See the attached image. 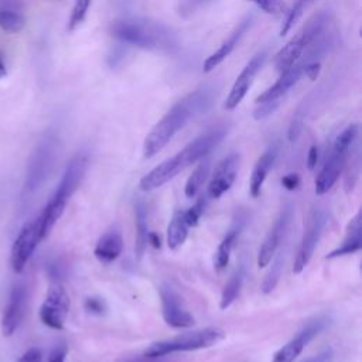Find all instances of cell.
<instances>
[{"mask_svg": "<svg viewBox=\"0 0 362 362\" xmlns=\"http://www.w3.org/2000/svg\"><path fill=\"white\" fill-rule=\"evenodd\" d=\"M212 102L214 89L202 86L174 103L146 136L143 143V156L150 158L160 153L191 119L206 112Z\"/></svg>", "mask_w": 362, "mask_h": 362, "instance_id": "1", "label": "cell"}, {"mask_svg": "<svg viewBox=\"0 0 362 362\" xmlns=\"http://www.w3.org/2000/svg\"><path fill=\"white\" fill-rule=\"evenodd\" d=\"M226 129L223 126H216L205 133L195 137L189 141L182 150H180L173 157L164 160L153 170H150L146 175L141 177L139 187L141 191H153L158 187L164 185L175 175H178L182 170L195 164L205 158L225 137Z\"/></svg>", "mask_w": 362, "mask_h": 362, "instance_id": "2", "label": "cell"}, {"mask_svg": "<svg viewBox=\"0 0 362 362\" xmlns=\"http://www.w3.org/2000/svg\"><path fill=\"white\" fill-rule=\"evenodd\" d=\"M109 33L124 44L147 51L174 52L178 48L177 34L164 23L153 18H119L110 23Z\"/></svg>", "mask_w": 362, "mask_h": 362, "instance_id": "3", "label": "cell"}, {"mask_svg": "<svg viewBox=\"0 0 362 362\" xmlns=\"http://www.w3.org/2000/svg\"><path fill=\"white\" fill-rule=\"evenodd\" d=\"M88 165H89V158L85 153H78L68 163L54 195L49 198V201L44 206L42 212L37 216L40 229H41V235L44 239L49 235L54 225L61 218L69 198L79 188V185L86 174Z\"/></svg>", "mask_w": 362, "mask_h": 362, "instance_id": "4", "label": "cell"}, {"mask_svg": "<svg viewBox=\"0 0 362 362\" xmlns=\"http://www.w3.org/2000/svg\"><path fill=\"white\" fill-rule=\"evenodd\" d=\"M225 338L223 329L218 327H208L192 332H184L177 337L163 339L158 342L151 344L146 351V358H161L174 352H187V351H197L214 346L219 341Z\"/></svg>", "mask_w": 362, "mask_h": 362, "instance_id": "5", "label": "cell"}, {"mask_svg": "<svg viewBox=\"0 0 362 362\" xmlns=\"http://www.w3.org/2000/svg\"><path fill=\"white\" fill-rule=\"evenodd\" d=\"M328 13H318L313 16L304 27L276 54L274 68L277 72H284L298 62L305 48L328 27Z\"/></svg>", "mask_w": 362, "mask_h": 362, "instance_id": "6", "label": "cell"}, {"mask_svg": "<svg viewBox=\"0 0 362 362\" xmlns=\"http://www.w3.org/2000/svg\"><path fill=\"white\" fill-rule=\"evenodd\" d=\"M57 139L52 134H47L38 143L30 158L24 191H34L47 178L57 156Z\"/></svg>", "mask_w": 362, "mask_h": 362, "instance_id": "7", "label": "cell"}, {"mask_svg": "<svg viewBox=\"0 0 362 362\" xmlns=\"http://www.w3.org/2000/svg\"><path fill=\"white\" fill-rule=\"evenodd\" d=\"M69 296L65 287L55 281L48 287L47 296L40 307V320L52 329H62L69 313Z\"/></svg>", "mask_w": 362, "mask_h": 362, "instance_id": "8", "label": "cell"}, {"mask_svg": "<svg viewBox=\"0 0 362 362\" xmlns=\"http://www.w3.org/2000/svg\"><path fill=\"white\" fill-rule=\"evenodd\" d=\"M41 240H44V238L41 235L40 223L38 219L34 218L20 229L17 238L13 242L10 252V266L14 273H21L24 270Z\"/></svg>", "mask_w": 362, "mask_h": 362, "instance_id": "9", "label": "cell"}, {"mask_svg": "<svg viewBox=\"0 0 362 362\" xmlns=\"http://www.w3.org/2000/svg\"><path fill=\"white\" fill-rule=\"evenodd\" d=\"M325 222H327V216L324 211L321 209L311 211L304 228V233H303L296 259H294V264H293V272L296 274L301 273L305 269V266L310 263L314 255V250L318 245V240L321 238Z\"/></svg>", "mask_w": 362, "mask_h": 362, "instance_id": "10", "label": "cell"}, {"mask_svg": "<svg viewBox=\"0 0 362 362\" xmlns=\"http://www.w3.org/2000/svg\"><path fill=\"white\" fill-rule=\"evenodd\" d=\"M161 313L167 325L173 328H188L195 324L194 317L182 307L180 296L173 290L170 284L160 286Z\"/></svg>", "mask_w": 362, "mask_h": 362, "instance_id": "11", "label": "cell"}, {"mask_svg": "<svg viewBox=\"0 0 362 362\" xmlns=\"http://www.w3.org/2000/svg\"><path fill=\"white\" fill-rule=\"evenodd\" d=\"M266 51H262V52H257L255 57L250 58V61L245 65V68L240 71V74L238 75V78L235 79L232 88H230V92L225 100V109L226 110H232L235 109L240 102L242 99L246 96L255 76L257 75V72L262 69L264 61H266Z\"/></svg>", "mask_w": 362, "mask_h": 362, "instance_id": "12", "label": "cell"}, {"mask_svg": "<svg viewBox=\"0 0 362 362\" xmlns=\"http://www.w3.org/2000/svg\"><path fill=\"white\" fill-rule=\"evenodd\" d=\"M291 212H293L291 206L286 205L281 209L277 219L274 221L270 230L267 232V235L264 236V239L262 242V246L259 249V253H257V266L259 267H266L272 262V259L274 257V253H276V250L280 245L281 236H283L284 230L287 229L288 222L291 219Z\"/></svg>", "mask_w": 362, "mask_h": 362, "instance_id": "13", "label": "cell"}, {"mask_svg": "<svg viewBox=\"0 0 362 362\" xmlns=\"http://www.w3.org/2000/svg\"><path fill=\"white\" fill-rule=\"evenodd\" d=\"M239 168V156L236 153L228 154L215 168L209 185H208V197L209 198H221L236 180Z\"/></svg>", "mask_w": 362, "mask_h": 362, "instance_id": "14", "label": "cell"}, {"mask_svg": "<svg viewBox=\"0 0 362 362\" xmlns=\"http://www.w3.org/2000/svg\"><path fill=\"white\" fill-rule=\"evenodd\" d=\"M27 305V288L24 284L13 287L7 305L1 317V331L4 337H11L20 327Z\"/></svg>", "mask_w": 362, "mask_h": 362, "instance_id": "15", "label": "cell"}, {"mask_svg": "<svg viewBox=\"0 0 362 362\" xmlns=\"http://www.w3.org/2000/svg\"><path fill=\"white\" fill-rule=\"evenodd\" d=\"M325 324L327 321L322 318L308 324L304 329H301L294 338H291L273 355L272 362H294V359L304 351L308 342L324 329Z\"/></svg>", "mask_w": 362, "mask_h": 362, "instance_id": "16", "label": "cell"}, {"mask_svg": "<svg viewBox=\"0 0 362 362\" xmlns=\"http://www.w3.org/2000/svg\"><path fill=\"white\" fill-rule=\"evenodd\" d=\"M346 157H348V151H345V153L335 151V150L331 151L329 157L327 158L322 168L320 170V173L315 177V194L317 195H324L334 187V184L339 178V175L346 164Z\"/></svg>", "mask_w": 362, "mask_h": 362, "instance_id": "17", "label": "cell"}, {"mask_svg": "<svg viewBox=\"0 0 362 362\" xmlns=\"http://www.w3.org/2000/svg\"><path fill=\"white\" fill-rule=\"evenodd\" d=\"M253 17L247 16L245 17L236 27L235 30L229 34V37L219 45V48L212 52L205 61H204V72H211L212 69H215L221 62H223L230 52L235 49V47L239 44V41L242 40V37L245 35V33L249 30V27L252 25Z\"/></svg>", "mask_w": 362, "mask_h": 362, "instance_id": "18", "label": "cell"}, {"mask_svg": "<svg viewBox=\"0 0 362 362\" xmlns=\"http://www.w3.org/2000/svg\"><path fill=\"white\" fill-rule=\"evenodd\" d=\"M362 247V214L358 211L355 216L348 222L345 238L341 242L338 247L331 250L325 257L327 259H335L345 255L356 253Z\"/></svg>", "mask_w": 362, "mask_h": 362, "instance_id": "19", "label": "cell"}, {"mask_svg": "<svg viewBox=\"0 0 362 362\" xmlns=\"http://www.w3.org/2000/svg\"><path fill=\"white\" fill-rule=\"evenodd\" d=\"M303 75V62L294 64L287 71L281 72L280 78L272 85L267 90H264L260 96H257L256 102H269V100H281V98L298 82Z\"/></svg>", "mask_w": 362, "mask_h": 362, "instance_id": "20", "label": "cell"}, {"mask_svg": "<svg viewBox=\"0 0 362 362\" xmlns=\"http://www.w3.org/2000/svg\"><path fill=\"white\" fill-rule=\"evenodd\" d=\"M122 250H123L122 232L117 228H112L99 238L93 249V255L99 262L107 264L116 260L122 253Z\"/></svg>", "mask_w": 362, "mask_h": 362, "instance_id": "21", "label": "cell"}, {"mask_svg": "<svg viewBox=\"0 0 362 362\" xmlns=\"http://www.w3.org/2000/svg\"><path fill=\"white\" fill-rule=\"evenodd\" d=\"M25 25L23 0H0V28L7 33H18Z\"/></svg>", "mask_w": 362, "mask_h": 362, "instance_id": "22", "label": "cell"}, {"mask_svg": "<svg viewBox=\"0 0 362 362\" xmlns=\"http://www.w3.org/2000/svg\"><path fill=\"white\" fill-rule=\"evenodd\" d=\"M276 156H277V148L270 147L257 158V161L252 170L250 180H249V192L253 198H257L260 195L262 187L264 184V180H266L269 171L272 170V167L274 164Z\"/></svg>", "mask_w": 362, "mask_h": 362, "instance_id": "23", "label": "cell"}, {"mask_svg": "<svg viewBox=\"0 0 362 362\" xmlns=\"http://www.w3.org/2000/svg\"><path fill=\"white\" fill-rule=\"evenodd\" d=\"M134 219H136V243L134 253L137 259H141L148 246V225H147V208L143 201H137L134 205Z\"/></svg>", "mask_w": 362, "mask_h": 362, "instance_id": "24", "label": "cell"}, {"mask_svg": "<svg viewBox=\"0 0 362 362\" xmlns=\"http://www.w3.org/2000/svg\"><path fill=\"white\" fill-rule=\"evenodd\" d=\"M188 223L185 221L184 216V211L177 209L173 216L171 221L168 223L167 228V245L171 250H177L178 247H181L188 236Z\"/></svg>", "mask_w": 362, "mask_h": 362, "instance_id": "25", "label": "cell"}, {"mask_svg": "<svg viewBox=\"0 0 362 362\" xmlns=\"http://www.w3.org/2000/svg\"><path fill=\"white\" fill-rule=\"evenodd\" d=\"M243 279H245V266L240 264L229 277V280L226 281V284L222 288L221 293V300H219V308L221 310H226L239 296V291L242 288L243 284Z\"/></svg>", "mask_w": 362, "mask_h": 362, "instance_id": "26", "label": "cell"}, {"mask_svg": "<svg viewBox=\"0 0 362 362\" xmlns=\"http://www.w3.org/2000/svg\"><path fill=\"white\" fill-rule=\"evenodd\" d=\"M238 235H239V228L238 229H230L226 236L221 240V243L218 245L215 253H214V267L216 272H221L223 270L228 263H229V259H230V253H232V249L236 243V239H238Z\"/></svg>", "mask_w": 362, "mask_h": 362, "instance_id": "27", "label": "cell"}, {"mask_svg": "<svg viewBox=\"0 0 362 362\" xmlns=\"http://www.w3.org/2000/svg\"><path fill=\"white\" fill-rule=\"evenodd\" d=\"M209 175V161L202 158V161L195 167V170L192 171V174L188 177L185 187H184V194L187 198H194L198 191L201 189V187L204 185L205 180Z\"/></svg>", "mask_w": 362, "mask_h": 362, "instance_id": "28", "label": "cell"}, {"mask_svg": "<svg viewBox=\"0 0 362 362\" xmlns=\"http://www.w3.org/2000/svg\"><path fill=\"white\" fill-rule=\"evenodd\" d=\"M283 263H284L283 253H279V255L274 257V260L272 262V266H270L269 272L266 273V276H264V279H263V281H262L260 290H262L263 294H270V293L276 288V286H277V283H279V280H280V276H281Z\"/></svg>", "mask_w": 362, "mask_h": 362, "instance_id": "29", "label": "cell"}, {"mask_svg": "<svg viewBox=\"0 0 362 362\" xmlns=\"http://www.w3.org/2000/svg\"><path fill=\"white\" fill-rule=\"evenodd\" d=\"M358 132H359V126L356 123H352V124H348L335 139L334 141V147L332 150L335 151H341V153H345L349 150V147L354 144V141L356 140L358 137Z\"/></svg>", "mask_w": 362, "mask_h": 362, "instance_id": "30", "label": "cell"}, {"mask_svg": "<svg viewBox=\"0 0 362 362\" xmlns=\"http://www.w3.org/2000/svg\"><path fill=\"white\" fill-rule=\"evenodd\" d=\"M313 0H296V3L293 4L291 10L287 13L284 21H283V25L280 28V35H286L291 28L293 25L301 18L304 10L307 8V6L311 3Z\"/></svg>", "mask_w": 362, "mask_h": 362, "instance_id": "31", "label": "cell"}, {"mask_svg": "<svg viewBox=\"0 0 362 362\" xmlns=\"http://www.w3.org/2000/svg\"><path fill=\"white\" fill-rule=\"evenodd\" d=\"M92 0H75L72 11H71V17L68 21V30L74 31L86 17L88 8L90 6Z\"/></svg>", "mask_w": 362, "mask_h": 362, "instance_id": "32", "label": "cell"}, {"mask_svg": "<svg viewBox=\"0 0 362 362\" xmlns=\"http://www.w3.org/2000/svg\"><path fill=\"white\" fill-rule=\"evenodd\" d=\"M212 1L214 0H178L177 11L181 17L188 18V17L194 16L195 13H198L201 8L206 7Z\"/></svg>", "mask_w": 362, "mask_h": 362, "instance_id": "33", "label": "cell"}, {"mask_svg": "<svg viewBox=\"0 0 362 362\" xmlns=\"http://www.w3.org/2000/svg\"><path fill=\"white\" fill-rule=\"evenodd\" d=\"M205 205H206V199H204V197H201L191 208L184 211V216H185V221L189 228L195 226L198 223V221L201 219V216L205 211Z\"/></svg>", "mask_w": 362, "mask_h": 362, "instance_id": "34", "label": "cell"}, {"mask_svg": "<svg viewBox=\"0 0 362 362\" xmlns=\"http://www.w3.org/2000/svg\"><path fill=\"white\" fill-rule=\"evenodd\" d=\"M304 116H305V110H301L298 107V110L294 113L290 126H288V132H287V137L290 141H296L298 139V136L301 134L303 130V124H304Z\"/></svg>", "mask_w": 362, "mask_h": 362, "instance_id": "35", "label": "cell"}, {"mask_svg": "<svg viewBox=\"0 0 362 362\" xmlns=\"http://www.w3.org/2000/svg\"><path fill=\"white\" fill-rule=\"evenodd\" d=\"M255 3L259 8H262L267 14L279 16L284 11V3L283 0H247Z\"/></svg>", "mask_w": 362, "mask_h": 362, "instance_id": "36", "label": "cell"}, {"mask_svg": "<svg viewBox=\"0 0 362 362\" xmlns=\"http://www.w3.org/2000/svg\"><path fill=\"white\" fill-rule=\"evenodd\" d=\"M279 106H280V100L260 102V103H257L256 109L253 110V117H255L256 120H262V119L270 116Z\"/></svg>", "mask_w": 362, "mask_h": 362, "instance_id": "37", "label": "cell"}, {"mask_svg": "<svg viewBox=\"0 0 362 362\" xmlns=\"http://www.w3.org/2000/svg\"><path fill=\"white\" fill-rule=\"evenodd\" d=\"M83 307H85V310L88 313L95 314V315H102L106 311V304H105L103 298H99V297H89V298H86Z\"/></svg>", "mask_w": 362, "mask_h": 362, "instance_id": "38", "label": "cell"}, {"mask_svg": "<svg viewBox=\"0 0 362 362\" xmlns=\"http://www.w3.org/2000/svg\"><path fill=\"white\" fill-rule=\"evenodd\" d=\"M320 71H321V64L320 61H310V62H303V74L314 81L317 79V76L320 75Z\"/></svg>", "mask_w": 362, "mask_h": 362, "instance_id": "39", "label": "cell"}, {"mask_svg": "<svg viewBox=\"0 0 362 362\" xmlns=\"http://www.w3.org/2000/svg\"><path fill=\"white\" fill-rule=\"evenodd\" d=\"M41 361H42V354L37 346L27 349L18 359V362H41Z\"/></svg>", "mask_w": 362, "mask_h": 362, "instance_id": "40", "label": "cell"}, {"mask_svg": "<svg viewBox=\"0 0 362 362\" xmlns=\"http://www.w3.org/2000/svg\"><path fill=\"white\" fill-rule=\"evenodd\" d=\"M281 185H283L287 191H294V189H297L298 185H300V175H298V174H294V173L286 174V175L281 178Z\"/></svg>", "mask_w": 362, "mask_h": 362, "instance_id": "41", "label": "cell"}, {"mask_svg": "<svg viewBox=\"0 0 362 362\" xmlns=\"http://www.w3.org/2000/svg\"><path fill=\"white\" fill-rule=\"evenodd\" d=\"M66 345L65 344H59V345H57L52 351H51V354H49V356H48V362H65V356H66Z\"/></svg>", "mask_w": 362, "mask_h": 362, "instance_id": "42", "label": "cell"}, {"mask_svg": "<svg viewBox=\"0 0 362 362\" xmlns=\"http://www.w3.org/2000/svg\"><path fill=\"white\" fill-rule=\"evenodd\" d=\"M317 163H318V147L313 144L308 148V153H307V167H308V170H314L317 167Z\"/></svg>", "mask_w": 362, "mask_h": 362, "instance_id": "43", "label": "cell"}, {"mask_svg": "<svg viewBox=\"0 0 362 362\" xmlns=\"http://www.w3.org/2000/svg\"><path fill=\"white\" fill-rule=\"evenodd\" d=\"M148 245H151L153 247H160V238L157 236V233L154 232L148 233Z\"/></svg>", "mask_w": 362, "mask_h": 362, "instance_id": "44", "label": "cell"}, {"mask_svg": "<svg viewBox=\"0 0 362 362\" xmlns=\"http://www.w3.org/2000/svg\"><path fill=\"white\" fill-rule=\"evenodd\" d=\"M6 74H7V71H6V65H4L3 59L0 58V78H3Z\"/></svg>", "mask_w": 362, "mask_h": 362, "instance_id": "45", "label": "cell"}, {"mask_svg": "<svg viewBox=\"0 0 362 362\" xmlns=\"http://www.w3.org/2000/svg\"><path fill=\"white\" fill-rule=\"evenodd\" d=\"M158 358H148V361L147 359H140V361H132V362H161V361H157Z\"/></svg>", "mask_w": 362, "mask_h": 362, "instance_id": "46", "label": "cell"}, {"mask_svg": "<svg viewBox=\"0 0 362 362\" xmlns=\"http://www.w3.org/2000/svg\"><path fill=\"white\" fill-rule=\"evenodd\" d=\"M324 356H325V355H318L317 358H314V359H308V361H305V362H322Z\"/></svg>", "mask_w": 362, "mask_h": 362, "instance_id": "47", "label": "cell"}]
</instances>
